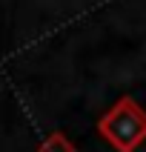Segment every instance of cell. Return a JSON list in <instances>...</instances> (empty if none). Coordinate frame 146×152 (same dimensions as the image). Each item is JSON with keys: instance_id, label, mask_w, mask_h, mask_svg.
<instances>
[{"instance_id": "cell-2", "label": "cell", "mask_w": 146, "mask_h": 152, "mask_svg": "<svg viewBox=\"0 0 146 152\" xmlns=\"http://www.w3.org/2000/svg\"><path fill=\"white\" fill-rule=\"evenodd\" d=\"M37 152H77V146L72 144L63 132H49V135L37 144Z\"/></svg>"}, {"instance_id": "cell-1", "label": "cell", "mask_w": 146, "mask_h": 152, "mask_svg": "<svg viewBox=\"0 0 146 152\" xmlns=\"http://www.w3.org/2000/svg\"><path fill=\"white\" fill-rule=\"evenodd\" d=\"M97 132L112 149L135 152L140 146V141L146 138V112L137 106L135 98L123 95V98H118V103L106 115H100Z\"/></svg>"}]
</instances>
